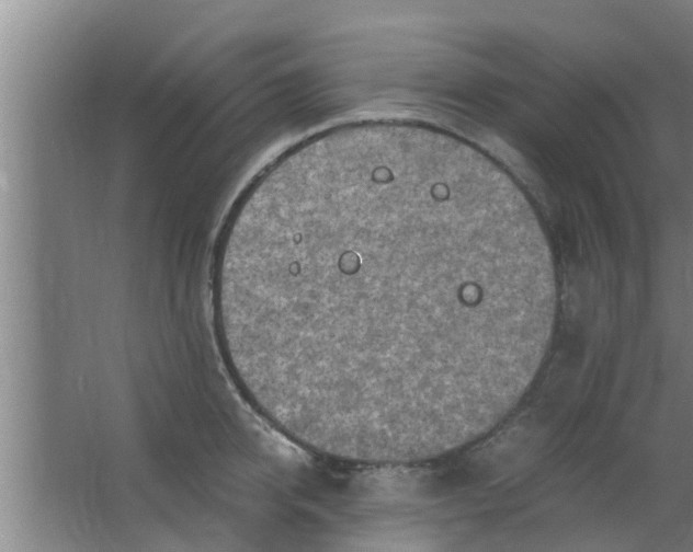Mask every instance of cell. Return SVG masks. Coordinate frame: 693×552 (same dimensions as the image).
I'll return each mask as SVG.
<instances>
[{"label": "cell", "instance_id": "6da1fadb", "mask_svg": "<svg viewBox=\"0 0 693 552\" xmlns=\"http://www.w3.org/2000/svg\"><path fill=\"white\" fill-rule=\"evenodd\" d=\"M550 255L516 183L450 135L345 126L247 193L215 266L228 367L282 433L332 458H435L509 402Z\"/></svg>", "mask_w": 693, "mask_h": 552}]
</instances>
